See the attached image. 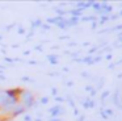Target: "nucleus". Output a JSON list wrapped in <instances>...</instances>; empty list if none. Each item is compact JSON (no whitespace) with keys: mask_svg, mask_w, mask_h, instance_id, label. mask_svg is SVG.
Segmentation results:
<instances>
[{"mask_svg":"<svg viewBox=\"0 0 122 121\" xmlns=\"http://www.w3.org/2000/svg\"><path fill=\"white\" fill-rule=\"evenodd\" d=\"M19 100L25 107V109H30L36 105V97L30 91H21L19 95Z\"/></svg>","mask_w":122,"mask_h":121,"instance_id":"f257e3e1","label":"nucleus"},{"mask_svg":"<svg viewBox=\"0 0 122 121\" xmlns=\"http://www.w3.org/2000/svg\"><path fill=\"white\" fill-rule=\"evenodd\" d=\"M25 112V107L22 104H16L12 107V110H11V115L13 116V117H16V116L21 115V113Z\"/></svg>","mask_w":122,"mask_h":121,"instance_id":"f03ea898","label":"nucleus"},{"mask_svg":"<svg viewBox=\"0 0 122 121\" xmlns=\"http://www.w3.org/2000/svg\"><path fill=\"white\" fill-rule=\"evenodd\" d=\"M49 113L51 115V117H58L59 115H63L64 109L61 107V105H56V107H53L49 109Z\"/></svg>","mask_w":122,"mask_h":121,"instance_id":"7ed1b4c3","label":"nucleus"},{"mask_svg":"<svg viewBox=\"0 0 122 121\" xmlns=\"http://www.w3.org/2000/svg\"><path fill=\"white\" fill-rule=\"evenodd\" d=\"M47 60L51 63V65H56V62H58V57H56V54L47 55Z\"/></svg>","mask_w":122,"mask_h":121,"instance_id":"20e7f679","label":"nucleus"},{"mask_svg":"<svg viewBox=\"0 0 122 121\" xmlns=\"http://www.w3.org/2000/svg\"><path fill=\"white\" fill-rule=\"evenodd\" d=\"M42 25V21L40 20V18H37V20H33L32 21V29L34 30V28H40V26Z\"/></svg>","mask_w":122,"mask_h":121,"instance_id":"39448f33","label":"nucleus"},{"mask_svg":"<svg viewBox=\"0 0 122 121\" xmlns=\"http://www.w3.org/2000/svg\"><path fill=\"white\" fill-rule=\"evenodd\" d=\"M83 105H84V108H93L95 107V101H92V100H87V101L83 103Z\"/></svg>","mask_w":122,"mask_h":121,"instance_id":"423d86ee","label":"nucleus"},{"mask_svg":"<svg viewBox=\"0 0 122 121\" xmlns=\"http://www.w3.org/2000/svg\"><path fill=\"white\" fill-rule=\"evenodd\" d=\"M70 13H71L74 17H77V16L81 15V9H72V11H70Z\"/></svg>","mask_w":122,"mask_h":121,"instance_id":"0eeeda50","label":"nucleus"},{"mask_svg":"<svg viewBox=\"0 0 122 121\" xmlns=\"http://www.w3.org/2000/svg\"><path fill=\"white\" fill-rule=\"evenodd\" d=\"M24 121H33L32 116H29V115H25V116H24Z\"/></svg>","mask_w":122,"mask_h":121,"instance_id":"6e6552de","label":"nucleus"},{"mask_svg":"<svg viewBox=\"0 0 122 121\" xmlns=\"http://www.w3.org/2000/svg\"><path fill=\"white\" fill-rule=\"evenodd\" d=\"M108 95H109V91H105V92H102V95H101V99H106L108 97Z\"/></svg>","mask_w":122,"mask_h":121,"instance_id":"1a4fd4ad","label":"nucleus"},{"mask_svg":"<svg viewBox=\"0 0 122 121\" xmlns=\"http://www.w3.org/2000/svg\"><path fill=\"white\" fill-rule=\"evenodd\" d=\"M41 103H42V104H47V103H49V97H42V99H41Z\"/></svg>","mask_w":122,"mask_h":121,"instance_id":"9d476101","label":"nucleus"},{"mask_svg":"<svg viewBox=\"0 0 122 121\" xmlns=\"http://www.w3.org/2000/svg\"><path fill=\"white\" fill-rule=\"evenodd\" d=\"M54 99H55V101H59V103L64 101V99H63V97H59V96H54Z\"/></svg>","mask_w":122,"mask_h":121,"instance_id":"9b49d317","label":"nucleus"},{"mask_svg":"<svg viewBox=\"0 0 122 121\" xmlns=\"http://www.w3.org/2000/svg\"><path fill=\"white\" fill-rule=\"evenodd\" d=\"M41 28H43V29H46V30H49V29H50V25H47V24H42V25H41Z\"/></svg>","mask_w":122,"mask_h":121,"instance_id":"f8f14e48","label":"nucleus"},{"mask_svg":"<svg viewBox=\"0 0 122 121\" xmlns=\"http://www.w3.org/2000/svg\"><path fill=\"white\" fill-rule=\"evenodd\" d=\"M49 121H63V120H62V118H59V117H51Z\"/></svg>","mask_w":122,"mask_h":121,"instance_id":"ddd939ff","label":"nucleus"},{"mask_svg":"<svg viewBox=\"0 0 122 121\" xmlns=\"http://www.w3.org/2000/svg\"><path fill=\"white\" fill-rule=\"evenodd\" d=\"M24 33H25L24 28H22V26H19V34H24Z\"/></svg>","mask_w":122,"mask_h":121,"instance_id":"4468645a","label":"nucleus"},{"mask_svg":"<svg viewBox=\"0 0 122 121\" xmlns=\"http://www.w3.org/2000/svg\"><path fill=\"white\" fill-rule=\"evenodd\" d=\"M21 80H22V82H29L30 79L28 78V76H22V78H21Z\"/></svg>","mask_w":122,"mask_h":121,"instance_id":"2eb2a0df","label":"nucleus"},{"mask_svg":"<svg viewBox=\"0 0 122 121\" xmlns=\"http://www.w3.org/2000/svg\"><path fill=\"white\" fill-rule=\"evenodd\" d=\"M77 121H84V116H80V117L77 118Z\"/></svg>","mask_w":122,"mask_h":121,"instance_id":"dca6fc26","label":"nucleus"},{"mask_svg":"<svg viewBox=\"0 0 122 121\" xmlns=\"http://www.w3.org/2000/svg\"><path fill=\"white\" fill-rule=\"evenodd\" d=\"M51 92H53V95H56V88H53V89H51Z\"/></svg>","mask_w":122,"mask_h":121,"instance_id":"f3484780","label":"nucleus"},{"mask_svg":"<svg viewBox=\"0 0 122 121\" xmlns=\"http://www.w3.org/2000/svg\"><path fill=\"white\" fill-rule=\"evenodd\" d=\"M81 75H83V78H88V74L87 72H83Z\"/></svg>","mask_w":122,"mask_h":121,"instance_id":"a211bd4d","label":"nucleus"},{"mask_svg":"<svg viewBox=\"0 0 122 121\" xmlns=\"http://www.w3.org/2000/svg\"><path fill=\"white\" fill-rule=\"evenodd\" d=\"M36 50H42V46H41V45L40 46H36Z\"/></svg>","mask_w":122,"mask_h":121,"instance_id":"6ab92c4d","label":"nucleus"},{"mask_svg":"<svg viewBox=\"0 0 122 121\" xmlns=\"http://www.w3.org/2000/svg\"><path fill=\"white\" fill-rule=\"evenodd\" d=\"M0 80H5V76H4V75H0Z\"/></svg>","mask_w":122,"mask_h":121,"instance_id":"aec40b11","label":"nucleus"},{"mask_svg":"<svg viewBox=\"0 0 122 121\" xmlns=\"http://www.w3.org/2000/svg\"><path fill=\"white\" fill-rule=\"evenodd\" d=\"M24 54H25V55H29L30 51H29V50H26V51H24Z\"/></svg>","mask_w":122,"mask_h":121,"instance_id":"412c9836","label":"nucleus"},{"mask_svg":"<svg viewBox=\"0 0 122 121\" xmlns=\"http://www.w3.org/2000/svg\"><path fill=\"white\" fill-rule=\"evenodd\" d=\"M33 121H42V118H36V120H33Z\"/></svg>","mask_w":122,"mask_h":121,"instance_id":"4be33fe9","label":"nucleus"},{"mask_svg":"<svg viewBox=\"0 0 122 121\" xmlns=\"http://www.w3.org/2000/svg\"><path fill=\"white\" fill-rule=\"evenodd\" d=\"M4 94V91H1V89H0V95H3Z\"/></svg>","mask_w":122,"mask_h":121,"instance_id":"5701e85b","label":"nucleus"},{"mask_svg":"<svg viewBox=\"0 0 122 121\" xmlns=\"http://www.w3.org/2000/svg\"><path fill=\"white\" fill-rule=\"evenodd\" d=\"M1 68H4V67H3V66H0V70H1Z\"/></svg>","mask_w":122,"mask_h":121,"instance_id":"b1692460","label":"nucleus"},{"mask_svg":"<svg viewBox=\"0 0 122 121\" xmlns=\"http://www.w3.org/2000/svg\"><path fill=\"white\" fill-rule=\"evenodd\" d=\"M119 16H122V12H121V13H119Z\"/></svg>","mask_w":122,"mask_h":121,"instance_id":"393cba45","label":"nucleus"},{"mask_svg":"<svg viewBox=\"0 0 122 121\" xmlns=\"http://www.w3.org/2000/svg\"><path fill=\"white\" fill-rule=\"evenodd\" d=\"M0 39H1V34H0Z\"/></svg>","mask_w":122,"mask_h":121,"instance_id":"a878e982","label":"nucleus"},{"mask_svg":"<svg viewBox=\"0 0 122 121\" xmlns=\"http://www.w3.org/2000/svg\"><path fill=\"white\" fill-rule=\"evenodd\" d=\"M0 121H1V120H0Z\"/></svg>","mask_w":122,"mask_h":121,"instance_id":"bb28decb","label":"nucleus"}]
</instances>
